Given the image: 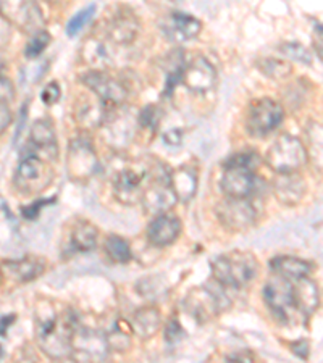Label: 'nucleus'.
<instances>
[{"label":"nucleus","instance_id":"nucleus-29","mask_svg":"<svg viewBox=\"0 0 323 363\" xmlns=\"http://www.w3.org/2000/svg\"><path fill=\"white\" fill-rule=\"evenodd\" d=\"M107 118V105L104 102L97 101H87L86 104H81L78 110H76V121L87 130H94V128L101 126Z\"/></svg>","mask_w":323,"mask_h":363},{"label":"nucleus","instance_id":"nucleus-7","mask_svg":"<svg viewBox=\"0 0 323 363\" xmlns=\"http://www.w3.org/2000/svg\"><path fill=\"white\" fill-rule=\"evenodd\" d=\"M0 16L10 26L25 33H38L44 26V16L36 0H0Z\"/></svg>","mask_w":323,"mask_h":363},{"label":"nucleus","instance_id":"nucleus-16","mask_svg":"<svg viewBox=\"0 0 323 363\" xmlns=\"http://www.w3.org/2000/svg\"><path fill=\"white\" fill-rule=\"evenodd\" d=\"M202 23L192 15L183 13V11H172L167 18L160 23V31L168 40L173 43H186L201 33Z\"/></svg>","mask_w":323,"mask_h":363},{"label":"nucleus","instance_id":"nucleus-5","mask_svg":"<svg viewBox=\"0 0 323 363\" xmlns=\"http://www.w3.org/2000/svg\"><path fill=\"white\" fill-rule=\"evenodd\" d=\"M107 337L91 328L76 325L72 341H70V357L76 362H102L109 355Z\"/></svg>","mask_w":323,"mask_h":363},{"label":"nucleus","instance_id":"nucleus-36","mask_svg":"<svg viewBox=\"0 0 323 363\" xmlns=\"http://www.w3.org/2000/svg\"><path fill=\"white\" fill-rule=\"evenodd\" d=\"M280 52L288 58H291V60L304 63V65H310V63H312V55H310V52L301 44H296V43L283 44L280 47Z\"/></svg>","mask_w":323,"mask_h":363},{"label":"nucleus","instance_id":"nucleus-38","mask_svg":"<svg viewBox=\"0 0 323 363\" xmlns=\"http://www.w3.org/2000/svg\"><path fill=\"white\" fill-rule=\"evenodd\" d=\"M186 336V331L183 330V326L178 321V318H172L165 326V341L168 344H178L180 341H183Z\"/></svg>","mask_w":323,"mask_h":363},{"label":"nucleus","instance_id":"nucleus-17","mask_svg":"<svg viewBox=\"0 0 323 363\" xmlns=\"http://www.w3.org/2000/svg\"><path fill=\"white\" fill-rule=\"evenodd\" d=\"M141 25L131 11L119 10L110 15L105 26V38L115 45H129L138 38Z\"/></svg>","mask_w":323,"mask_h":363},{"label":"nucleus","instance_id":"nucleus-43","mask_svg":"<svg viewBox=\"0 0 323 363\" xmlns=\"http://www.w3.org/2000/svg\"><path fill=\"white\" fill-rule=\"evenodd\" d=\"M181 140H183V133L180 130H170L163 133V143L168 147H180Z\"/></svg>","mask_w":323,"mask_h":363},{"label":"nucleus","instance_id":"nucleus-28","mask_svg":"<svg viewBox=\"0 0 323 363\" xmlns=\"http://www.w3.org/2000/svg\"><path fill=\"white\" fill-rule=\"evenodd\" d=\"M160 326H162V318L155 307L139 308L138 312L134 313L131 328L133 331L143 339L154 337L157 335V331L160 330Z\"/></svg>","mask_w":323,"mask_h":363},{"label":"nucleus","instance_id":"nucleus-30","mask_svg":"<svg viewBox=\"0 0 323 363\" xmlns=\"http://www.w3.org/2000/svg\"><path fill=\"white\" fill-rule=\"evenodd\" d=\"M105 252H107L109 259L115 263H128L133 259L131 247L126 239H123L116 234H111L107 239H105Z\"/></svg>","mask_w":323,"mask_h":363},{"label":"nucleus","instance_id":"nucleus-42","mask_svg":"<svg viewBox=\"0 0 323 363\" xmlns=\"http://www.w3.org/2000/svg\"><path fill=\"white\" fill-rule=\"evenodd\" d=\"M54 202H55V199H45V201L34 202L33 205H29V207L23 208V216H25L26 220H34L39 215L40 210H43V207H45V205H49V203H54Z\"/></svg>","mask_w":323,"mask_h":363},{"label":"nucleus","instance_id":"nucleus-48","mask_svg":"<svg viewBox=\"0 0 323 363\" xmlns=\"http://www.w3.org/2000/svg\"><path fill=\"white\" fill-rule=\"evenodd\" d=\"M11 321H15L13 315H10V317H5V318L0 320V336L7 335V330H5V328H9L11 325Z\"/></svg>","mask_w":323,"mask_h":363},{"label":"nucleus","instance_id":"nucleus-49","mask_svg":"<svg viewBox=\"0 0 323 363\" xmlns=\"http://www.w3.org/2000/svg\"><path fill=\"white\" fill-rule=\"evenodd\" d=\"M2 357H4V352H2V347H0V360H2Z\"/></svg>","mask_w":323,"mask_h":363},{"label":"nucleus","instance_id":"nucleus-47","mask_svg":"<svg viewBox=\"0 0 323 363\" xmlns=\"http://www.w3.org/2000/svg\"><path fill=\"white\" fill-rule=\"evenodd\" d=\"M228 360L230 362H252V359H254V355H251V354H233V355H230V357H226Z\"/></svg>","mask_w":323,"mask_h":363},{"label":"nucleus","instance_id":"nucleus-12","mask_svg":"<svg viewBox=\"0 0 323 363\" xmlns=\"http://www.w3.org/2000/svg\"><path fill=\"white\" fill-rule=\"evenodd\" d=\"M81 83L86 87L96 94L97 99L105 105H111V107H116V105H121L126 101L128 91L126 87L120 83L119 79L111 78L110 74L104 73L102 69H96V72H89L81 76Z\"/></svg>","mask_w":323,"mask_h":363},{"label":"nucleus","instance_id":"nucleus-39","mask_svg":"<svg viewBox=\"0 0 323 363\" xmlns=\"http://www.w3.org/2000/svg\"><path fill=\"white\" fill-rule=\"evenodd\" d=\"M154 279H155V278H146L144 281H146V283H148V284H143V283H141V281H139L138 288H139L141 294H143L144 297H148V298H157L160 294H162V296L165 294V291H163V288H165V286H163V284L160 283V281H158V283H154Z\"/></svg>","mask_w":323,"mask_h":363},{"label":"nucleus","instance_id":"nucleus-13","mask_svg":"<svg viewBox=\"0 0 323 363\" xmlns=\"http://www.w3.org/2000/svg\"><path fill=\"white\" fill-rule=\"evenodd\" d=\"M263 301L267 302L268 308L277 315L280 320L288 321L291 317L295 307V292H292V284L290 279L286 278H275L270 279L268 283L263 286Z\"/></svg>","mask_w":323,"mask_h":363},{"label":"nucleus","instance_id":"nucleus-21","mask_svg":"<svg viewBox=\"0 0 323 363\" xmlns=\"http://www.w3.org/2000/svg\"><path fill=\"white\" fill-rule=\"evenodd\" d=\"M273 192L281 203L292 207V205L302 201L305 194V183L297 172L278 173V178L273 183Z\"/></svg>","mask_w":323,"mask_h":363},{"label":"nucleus","instance_id":"nucleus-31","mask_svg":"<svg viewBox=\"0 0 323 363\" xmlns=\"http://www.w3.org/2000/svg\"><path fill=\"white\" fill-rule=\"evenodd\" d=\"M131 331H133V328H129L125 320L116 321L114 328L110 330L109 335L105 336L107 337L109 349H115V350H119V352L126 350L129 347V344H131Z\"/></svg>","mask_w":323,"mask_h":363},{"label":"nucleus","instance_id":"nucleus-20","mask_svg":"<svg viewBox=\"0 0 323 363\" xmlns=\"http://www.w3.org/2000/svg\"><path fill=\"white\" fill-rule=\"evenodd\" d=\"M181 233V221L178 216L160 213L148 226V239L152 245L163 247L175 242Z\"/></svg>","mask_w":323,"mask_h":363},{"label":"nucleus","instance_id":"nucleus-24","mask_svg":"<svg viewBox=\"0 0 323 363\" xmlns=\"http://www.w3.org/2000/svg\"><path fill=\"white\" fill-rule=\"evenodd\" d=\"M270 268H272L273 273H277L278 277L286 278L290 281H296L309 277V273L312 272V265L309 262L302 259H297V257H290V255H280L275 257L270 262Z\"/></svg>","mask_w":323,"mask_h":363},{"label":"nucleus","instance_id":"nucleus-41","mask_svg":"<svg viewBox=\"0 0 323 363\" xmlns=\"http://www.w3.org/2000/svg\"><path fill=\"white\" fill-rule=\"evenodd\" d=\"M15 97V87L5 76H0V104H9Z\"/></svg>","mask_w":323,"mask_h":363},{"label":"nucleus","instance_id":"nucleus-3","mask_svg":"<svg viewBox=\"0 0 323 363\" xmlns=\"http://www.w3.org/2000/svg\"><path fill=\"white\" fill-rule=\"evenodd\" d=\"M307 149L301 139L290 134H283L275 140L265 155L267 165L277 173L297 172L307 163Z\"/></svg>","mask_w":323,"mask_h":363},{"label":"nucleus","instance_id":"nucleus-26","mask_svg":"<svg viewBox=\"0 0 323 363\" xmlns=\"http://www.w3.org/2000/svg\"><path fill=\"white\" fill-rule=\"evenodd\" d=\"M114 43H105L102 39L91 38L83 45V58L92 67L109 68L115 60Z\"/></svg>","mask_w":323,"mask_h":363},{"label":"nucleus","instance_id":"nucleus-1","mask_svg":"<svg viewBox=\"0 0 323 363\" xmlns=\"http://www.w3.org/2000/svg\"><path fill=\"white\" fill-rule=\"evenodd\" d=\"M78 318L72 308L45 298L36 310V339L43 352L50 359L70 355V341Z\"/></svg>","mask_w":323,"mask_h":363},{"label":"nucleus","instance_id":"nucleus-27","mask_svg":"<svg viewBox=\"0 0 323 363\" xmlns=\"http://www.w3.org/2000/svg\"><path fill=\"white\" fill-rule=\"evenodd\" d=\"M97 228L86 220L76 221L68 239L70 252H89L97 244Z\"/></svg>","mask_w":323,"mask_h":363},{"label":"nucleus","instance_id":"nucleus-35","mask_svg":"<svg viewBox=\"0 0 323 363\" xmlns=\"http://www.w3.org/2000/svg\"><path fill=\"white\" fill-rule=\"evenodd\" d=\"M50 40H52L50 34L47 31H43V29H40V31H38V33H34L33 38L29 39L26 49H25L26 58H38L45 50V47L50 44Z\"/></svg>","mask_w":323,"mask_h":363},{"label":"nucleus","instance_id":"nucleus-45","mask_svg":"<svg viewBox=\"0 0 323 363\" xmlns=\"http://www.w3.org/2000/svg\"><path fill=\"white\" fill-rule=\"evenodd\" d=\"M11 123V112L7 107V104H0V133L7 130V126Z\"/></svg>","mask_w":323,"mask_h":363},{"label":"nucleus","instance_id":"nucleus-9","mask_svg":"<svg viewBox=\"0 0 323 363\" xmlns=\"http://www.w3.org/2000/svg\"><path fill=\"white\" fill-rule=\"evenodd\" d=\"M185 306L199 323H207L230 306V302L223 292L202 286V288H194L186 296Z\"/></svg>","mask_w":323,"mask_h":363},{"label":"nucleus","instance_id":"nucleus-8","mask_svg":"<svg viewBox=\"0 0 323 363\" xmlns=\"http://www.w3.org/2000/svg\"><path fill=\"white\" fill-rule=\"evenodd\" d=\"M285 118L283 107L272 99H258L252 102L246 118V130L252 138H265L281 125Z\"/></svg>","mask_w":323,"mask_h":363},{"label":"nucleus","instance_id":"nucleus-6","mask_svg":"<svg viewBox=\"0 0 323 363\" xmlns=\"http://www.w3.org/2000/svg\"><path fill=\"white\" fill-rule=\"evenodd\" d=\"M150 178L152 181L144 187L143 196H141V202L148 213H168L178 202L175 191L170 186V173L167 169L158 168L157 173L150 174Z\"/></svg>","mask_w":323,"mask_h":363},{"label":"nucleus","instance_id":"nucleus-2","mask_svg":"<svg viewBox=\"0 0 323 363\" xmlns=\"http://www.w3.org/2000/svg\"><path fill=\"white\" fill-rule=\"evenodd\" d=\"M258 263L251 252H230L212 262V273L219 284L226 288H244L257 277Z\"/></svg>","mask_w":323,"mask_h":363},{"label":"nucleus","instance_id":"nucleus-50","mask_svg":"<svg viewBox=\"0 0 323 363\" xmlns=\"http://www.w3.org/2000/svg\"><path fill=\"white\" fill-rule=\"evenodd\" d=\"M49 2H60V0H49Z\"/></svg>","mask_w":323,"mask_h":363},{"label":"nucleus","instance_id":"nucleus-23","mask_svg":"<svg viewBox=\"0 0 323 363\" xmlns=\"http://www.w3.org/2000/svg\"><path fill=\"white\" fill-rule=\"evenodd\" d=\"M29 140H31L34 149L47 155V160L55 159L58 149H57L55 131L50 121L39 120L34 123L31 128V133H29Z\"/></svg>","mask_w":323,"mask_h":363},{"label":"nucleus","instance_id":"nucleus-4","mask_svg":"<svg viewBox=\"0 0 323 363\" xmlns=\"http://www.w3.org/2000/svg\"><path fill=\"white\" fill-rule=\"evenodd\" d=\"M54 179V172L49 163L38 155H25L15 173V187L25 196L39 194L50 186Z\"/></svg>","mask_w":323,"mask_h":363},{"label":"nucleus","instance_id":"nucleus-33","mask_svg":"<svg viewBox=\"0 0 323 363\" xmlns=\"http://www.w3.org/2000/svg\"><path fill=\"white\" fill-rule=\"evenodd\" d=\"M96 5H89V7L87 9H83V10H80L78 13H76L72 20L68 21V25H67V34L70 38H75V36H78V34L81 33V29H83L87 23H89L92 18H94V15H96Z\"/></svg>","mask_w":323,"mask_h":363},{"label":"nucleus","instance_id":"nucleus-25","mask_svg":"<svg viewBox=\"0 0 323 363\" xmlns=\"http://www.w3.org/2000/svg\"><path fill=\"white\" fill-rule=\"evenodd\" d=\"M170 186L175 191L176 199L181 202H190L196 196L197 177L190 167H180L170 173Z\"/></svg>","mask_w":323,"mask_h":363},{"label":"nucleus","instance_id":"nucleus-32","mask_svg":"<svg viewBox=\"0 0 323 363\" xmlns=\"http://www.w3.org/2000/svg\"><path fill=\"white\" fill-rule=\"evenodd\" d=\"M257 67L263 74H267L272 79H283L292 73V67L290 63L277 60V58H262V60L257 62Z\"/></svg>","mask_w":323,"mask_h":363},{"label":"nucleus","instance_id":"nucleus-44","mask_svg":"<svg viewBox=\"0 0 323 363\" xmlns=\"http://www.w3.org/2000/svg\"><path fill=\"white\" fill-rule=\"evenodd\" d=\"M291 350L299 357V359H307V357H309V342L304 341V339H301V341L292 342Z\"/></svg>","mask_w":323,"mask_h":363},{"label":"nucleus","instance_id":"nucleus-37","mask_svg":"<svg viewBox=\"0 0 323 363\" xmlns=\"http://www.w3.org/2000/svg\"><path fill=\"white\" fill-rule=\"evenodd\" d=\"M162 118V110L155 107V105H149L146 107L143 112L139 113V125L143 128H148V130H157L158 123Z\"/></svg>","mask_w":323,"mask_h":363},{"label":"nucleus","instance_id":"nucleus-40","mask_svg":"<svg viewBox=\"0 0 323 363\" xmlns=\"http://www.w3.org/2000/svg\"><path fill=\"white\" fill-rule=\"evenodd\" d=\"M62 91L58 83H49L45 86V89L40 94V99L45 105H55L58 101H60Z\"/></svg>","mask_w":323,"mask_h":363},{"label":"nucleus","instance_id":"nucleus-46","mask_svg":"<svg viewBox=\"0 0 323 363\" xmlns=\"http://www.w3.org/2000/svg\"><path fill=\"white\" fill-rule=\"evenodd\" d=\"M10 38V25L0 16V47L9 43Z\"/></svg>","mask_w":323,"mask_h":363},{"label":"nucleus","instance_id":"nucleus-10","mask_svg":"<svg viewBox=\"0 0 323 363\" xmlns=\"http://www.w3.org/2000/svg\"><path fill=\"white\" fill-rule=\"evenodd\" d=\"M68 177L73 181H86L97 173L99 159L92 144L84 138L70 140L67 157Z\"/></svg>","mask_w":323,"mask_h":363},{"label":"nucleus","instance_id":"nucleus-15","mask_svg":"<svg viewBox=\"0 0 323 363\" xmlns=\"http://www.w3.org/2000/svg\"><path fill=\"white\" fill-rule=\"evenodd\" d=\"M149 177V168L126 167L115 178V196L121 203L133 205L141 201L144 183Z\"/></svg>","mask_w":323,"mask_h":363},{"label":"nucleus","instance_id":"nucleus-11","mask_svg":"<svg viewBox=\"0 0 323 363\" xmlns=\"http://www.w3.org/2000/svg\"><path fill=\"white\" fill-rule=\"evenodd\" d=\"M223 226L231 231H244L254 225L256 208L248 197H228L217 208Z\"/></svg>","mask_w":323,"mask_h":363},{"label":"nucleus","instance_id":"nucleus-22","mask_svg":"<svg viewBox=\"0 0 323 363\" xmlns=\"http://www.w3.org/2000/svg\"><path fill=\"white\" fill-rule=\"evenodd\" d=\"M295 292V307L304 317H310L320 303V291L312 279L307 277L296 279V284H292Z\"/></svg>","mask_w":323,"mask_h":363},{"label":"nucleus","instance_id":"nucleus-34","mask_svg":"<svg viewBox=\"0 0 323 363\" xmlns=\"http://www.w3.org/2000/svg\"><path fill=\"white\" fill-rule=\"evenodd\" d=\"M307 140L310 147V154H307V157H312L315 165L322 168V126L320 125L312 123V125L309 126Z\"/></svg>","mask_w":323,"mask_h":363},{"label":"nucleus","instance_id":"nucleus-18","mask_svg":"<svg viewBox=\"0 0 323 363\" xmlns=\"http://www.w3.org/2000/svg\"><path fill=\"white\" fill-rule=\"evenodd\" d=\"M181 81L187 89L194 92H209L215 86L217 72L207 58L196 57L192 62L183 67Z\"/></svg>","mask_w":323,"mask_h":363},{"label":"nucleus","instance_id":"nucleus-19","mask_svg":"<svg viewBox=\"0 0 323 363\" xmlns=\"http://www.w3.org/2000/svg\"><path fill=\"white\" fill-rule=\"evenodd\" d=\"M47 262L43 257H25L21 260H9L2 263V272L15 283H29L45 272Z\"/></svg>","mask_w":323,"mask_h":363},{"label":"nucleus","instance_id":"nucleus-14","mask_svg":"<svg viewBox=\"0 0 323 363\" xmlns=\"http://www.w3.org/2000/svg\"><path fill=\"white\" fill-rule=\"evenodd\" d=\"M256 168L239 163L225 162V172L221 177V189L228 197H249L256 191Z\"/></svg>","mask_w":323,"mask_h":363}]
</instances>
